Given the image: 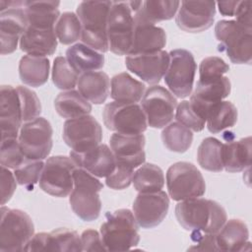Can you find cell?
Masks as SVG:
<instances>
[{
	"mask_svg": "<svg viewBox=\"0 0 252 252\" xmlns=\"http://www.w3.org/2000/svg\"><path fill=\"white\" fill-rule=\"evenodd\" d=\"M166 187L173 201L201 197L206 192V183L200 170L191 162L178 161L166 171Z\"/></svg>",
	"mask_w": 252,
	"mask_h": 252,
	"instance_id": "ba28073f",
	"label": "cell"
},
{
	"mask_svg": "<svg viewBox=\"0 0 252 252\" xmlns=\"http://www.w3.org/2000/svg\"><path fill=\"white\" fill-rule=\"evenodd\" d=\"M215 35L219 50L225 52L234 64H249L252 59V29L235 20H221L216 24Z\"/></svg>",
	"mask_w": 252,
	"mask_h": 252,
	"instance_id": "5b68a950",
	"label": "cell"
},
{
	"mask_svg": "<svg viewBox=\"0 0 252 252\" xmlns=\"http://www.w3.org/2000/svg\"><path fill=\"white\" fill-rule=\"evenodd\" d=\"M28 28V19L23 7H11L0 14L1 54L13 53Z\"/></svg>",
	"mask_w": 252,
	"mask_h": 252,
	"instance_id": "7402d4cb",
	"label": "cell"
},
{
	"mask_svg": "<svg viewBox=\"0 0 252 252\" xmlns=\"http://www.w3.org/2000/svg\"><path fill=\"white\" fill-rule=\"evenodd\" d=\"M222 143L214 137L205 138L197 150L199 165L208 171L220 172L223 169L221 158Z\"/></svg>",
	"mask_w": 252,
	"mask_h": 252,
	"instance_id": "8d00e7d4",
	"label": "cell"
},
{
	"mask_svg": "<svg viewBox=\"0 0 252 252\" xmlns=\"http://www.w3.org/2000/svg\"><path fill=\"white\" fill-rule=\"evenodd\" d=\"M169 209L168 195L162 191L139 193L133 203V214L142 228H153L166 217Z\"/></svg>",
	"mask_w": 252,
	"mask_h": 252,
	"instance_id": "9a60e30c",
	"label": "cell"
},
{
	"mask_svg": "<svg viewBox=\"0 0 252 252\" xmlns=\"http://www.w3.org/2000/svg\"><path fill=\"white\" fill-rule=\"evenodd\" d=\"M102 118L107 129L120 134H143L148 126L144 110L138 103L119 101L106 103Z\"/></svg>",
	"mask_w": 252,
	"mask_h": 252,
	"instance_id": "9c48e42d",
	"label": "cell"
},
{
	"mask_svg": "<svg viewBox=\"0 0 252 252\" xmlns=\"http://www.w3.org/2000/svg\"><path fill=\"white\" fill-rule=\"evenodd\" d=\"M16 90L20 97L24 123L39 117L41 113V103L37 94L24 86H17Z\"/></svg>",
	"mask_w": 252,
	"mask_h": 252,
	"instance_id": "ee69618b",
	"label": "cell"
},
{
	"mask_svg": "<svg viewBox=\"0 0 252 252\" xmlns=\"http://www.w3.org/2000/svg\"><path fill=\"white\" fill-rule=\"evenodd\" d=\"M111 4L112 1H83L76 10L82 25V42L101 53L109 50L106 26Z\"/></svg>",
	"mask_w": 252,
	"mask_h": 252,
	"instance_id": "7a4b0ae2",
	"label": "cell"
},
{
	"mask_svg": "<svg viewBox=\"0 0 252 252\" xmlns=\"http://www.w3.org/2000/svg\"><path fill=\"white\" fill-rule=\"evenodd\" d=\"M238 112L236 106L227 100H221L211 105L206 115L208 130L217 134L227 128L233 127L237 122Z\"/></svg>",
	"mask_w": 252,
	"mask_h": 252,
	"instance_id": "d6a6232c",
	"label": "cell"
},
{
	"mask_svg": "<svg viewBox=\"0 0 252 252\" xmlns=\"http://www.w3.org/2000/svg\"><path fill=\"white\" fill-rule=\"evenodd\" d=\"M82 25L78 16L73 12H64L55 25V34L58 41L69 45L81 38Z\"/></svg>",
	"mask_w": 252,
	"mask_h": 252,
	"instance_id": "f35d334b",
	"label": "cell"
},
{
	"mask_svg": "<svg viewBox=\"0 0 252 252\" xmlns=\"http://www.w3.org/2000/svg\"><path fill=\"white\" fill-rule=\"evenodd\" d=\"M0 251H25L34 235L32 218L24 211L1 206Z\"/></svg>",
	"mask_w": 252,
	"mask_h": 252,
	"instance_id": "8992f818",
	"label": "cell"
},
{
	"mask_svg": "<svg viewBox=\"0 0 252 252\" xmlns=\"http://www.w3.org/2000/svg\"><path fill=\"white\" fill-rule=\"evenodd\" d=\"M20 97L16 88L1 86L0 90V126L2 138H18L23 125Z\"/></svg>",
	"mask_w": 252,
	"mask_h": 252,
	"instance_id": "44dd1931",
	"label": "cell"
},
{
	"mask_svg": "<svg viewBox=\"0 0 252 252\" xmlns=\"http://www.w3.org/2000/svg\"><path fill=\"white\" fill-rule=\"evenodd\" d=\"M175 119L194 132L202 131L206 125V119L192 106L189 100H182L177 104Z\"/></svg>",
	"mask_w": 252,
	"mask_h": 252,
	"instance_id": "7bdbcfd3",
	"label": "cell"
},
{
	"mask_svg": "<svg viewBox=\"0 0 252 252\" xmlns=\"http://www.w3.org/2000/svg\"><path fill=\"white\" fill-rule=\"evenodd\" d=\"M25 251H83L79 233L70 228H56L50 232L34 234L26 246Z\"/></svg>",
	"mask_w": 252,
	"mask_h": 252,
	"instance_id": "ac0fdd59",
	"label": "cell"
},
{
	"mask_svg": "<svg viewBox=\"0 0 252 252\" xmlns=\"http://www.w3.org/2000/svg\"><path fill=\"white\" fill-rule=\"evenodd\" d=\"M50 62L47 57L24 55L19 62L21 81L30 87L38 88L44 85L49 76Z\"/></svg>",
	"mask_w": 252,
	"mask_h": 252,
	"instance_id": "1f68e13d",
	"label": "cell"
},
{
	"mask_svg": "<svg viewBox=\"0 0 252 252\" xmlns=\"http://www.w3.org/2000/svg\"><path fill=\"white\" fill-rule=\"evenodd\" d=\"M169 62V53L164 50L144 54H128L125 58L127 69L152 86L159 83L168 69Z\"/></svg>",
	"mask_w": 252,
	"mask_h": 252,
	"instance_id": "e0dca14e",
	"label": "cell"
},
{
	"mask_svg": "<svg viewBox=\"0 0 252 252\" xmlns=\"http://www.w3.org/2000/svg\"><path fill=\"white\" fill-rule=\"evenodd\" d=\"M70 158L78 167L84 168L95 177H106L115 168L116 161L110 148L105 144L83 152H70Z\"/></svg>",
	"mask_w": 252,
	"mask_h": 252,
	"instance_id": "603a6c76",
	"label": "cell"
},
{
	"mask_svg": "<svg viewBox=\"0 0 252 252\" xmlns=\"http://www.w3.org/2000/svg\"><path fill=\"white\" fill-rule=\"evenodd\" d=\"M132 46L129 54L153 53L162 50L166 44L164 30L135 17Z\"/></svg>",
	"mask_w": 252,
	"mask_h": 252,
	"instance_id": "cb8c5ba5",
	"label": "cell"
},
{
	"mask_svg": "<svg viewBox=\"0 0 252 252\" xmlns=\"http://www.w3.org/2000/svg\"><path fill=\"white\" fill-rule=\"evenodd\" d=\"M1 205H5L13 196L16 187L17 180L14 172H11L9 168L1 165Z\"/></svg>",
	"mask_w": 252,
	"mask_h": 252,
	"instance_id": "7dc6e473",
	"label": "cell"
},
{
	"mask_svg": "<svg viewBox=\"0 0 252 252\" xmlns=\"http://www.w3.org/2000/svg\"><path fill=\"white\" fill-rule=\"evenodd\" d=\"M251 5L250 0L239 1L234 16L236 17V22L242 26L252 29V19H251Z\"/></svg>",
	"mask_w": 252,
	"mask_h": 252,
	"instance_id": "f907efd6",
	"label": "cell"
},
{
	"mask_svg": "<svg viewBox=\"0 0 252 252\" xmlns=\"http://www.w3.org/2000/svg\"><path fill=\"white\" fill-rule=\"evenodd\" d=\"M76 167L71 158L65 156L48 158L38 181L40 189L54 197H67L74 187L73 172Z\"/></svg>",
	"mask_w": 252,
	"mask_h": 252,
	"instance_id": "30bf717a",
	"label": "cell"
},
{
	"mask_svg": "<svg viewBox=\"0 0 252 252\" xmlns=\"http://www.w3.org/2000/svg\"><path fill=\"white\" fill-rule=\"evenodd\" d=\"M218 251H243L250 247L249 230L244 221L238 219L226 220L215 234Z\"/></svg>",
	"mask_w": 252,
	"mask_h": 252,
	"instance_id": "484cf974",
	"label": "cell"
},
{
	"mask_svg": "<svg viewBox=\"0 0 252 252\" xmlns=\"http://www.w3.org/2000/svg\"><path fill=\"white\" fill-rule=\"evenodd\" d=\"M80 75L72 68L66 57L57 56L53 61L51 79L55 87L63 91L73 90Z\"/></svg>",
	"mask_w": 252,
	"mask_h": 252,
	"instance_id": "ab89813d",
	"label": "cell"
},
{
	"mask_svg": "<svg viewBox=\"0 0 252 252\" xmlns=\"http://www.w3.org/2000/svg\"><path fill=\"white\" fill-rule=\"evenodd\" d=\"M169 57V66L163 76L164 83L177 97H187L193 90L197 70L195 58L189 50L183 48L171 50Z\"/></svg>",
	"mask_w": 252,
	"mask_h": 252,
	"instance_id": "8fae6325",
	"label": "cell"
},
{
	"mask_svg": "<svg viewBox=\"0 0 252 252\" xmlns=\"http://www.w3.org/2000/svg\"><path fill=\"white\" fill-rule=\"evenodd\" d=\"M138 226L134 214L128 209L107 212L100 226L106 251H126L137 246L140 241Z\"/></svg>",
	"mask_w": 252,
	"mask_h": 252,
	"instance_id": "3957f363",
	"label": "cell"
},
{
	"mask_svg": "<svg viewBox=\"0 0 252 252\" xmlns=\"http://www.w3.org/2000/svg\"><path fill=\"white\" fill-rule=\"evenodd\" d=\"M59 1H24L28 26L37 29H55L60 17Z\"/></svg>",
	"mask_w": 252,
	"mask_h": 252,
	"instance_id": "f1b7e54d",
	"label": "cell"
},
{
	"mask_svg": "<svg viewBox=\"0 0 252 252\" xmlns=\"http://www.w3.org/2000/svg\"><path fill=\"white\" fill-rule=\"evenodd\" d=\"M175 217L185 230L211 234L217 233L227 220L220 204L200 197L180 201L175 206Z\"/></svg>",
	"mask_w": 252,
	"mask_h": 252,
	"instance_id": "6da1fadb",
	"label": "cell"
},
{
	"mask_svg": "<svg viewBox=\"0 0 252 252\" xmlns=\"http://www.w3.org/2000/svg\"><path fill=\"white\" fill-rule=\"evenodd\" d=\"M66 58L79 75L97 71L104 66V55L83 42L71 45L66 50Z\"/></svg>",
	"mask_w": 252,
	"mask_h": 252,
	"instance_id": "f546056e",
	"label": "cell"
},
{
	"mask_svg": "<svg viewBox=\"0 0 252 252\" xmlns=\"http://www.w3.org/2000/svg\"><path fill=\"white\" fill-rule=\"evenodd\" d=\"M135 13L128 1L112 2L107 19L106 33L111 52L117 55H128L132 46Z\"/></svg>",
	"mask_w": 252,
	"mask_h": 252,
	"instance_id": "52a82bcc",
	"label": "cell"
},
{
	"mask_svg": "<svg viewBox=\"0 0 252 252\" xmlns=\"http://www.w3.org/2000/svg\"><path fill=\"white\" fill-rule=\"evenodd\" d=\"M145 144L146 139L143 134L130 135L114 133L109 139L110 150L114 155L116 163L129 166L133 169L146 161Z\"/></svg>",
	"mask_w": 252,
	"mask_h": 252,
	"instance_id": "ffe728a7",
	"label": "cell"
},
{
	"mask_svg": "<svg viewBox=\"0 0 252 252\" xmlns=\"http://www.w3.org/2000/svg\"><path fill=\"white\" fill-rule=\"evenodd\" d=\"M145 92V84L134 79L127 72L116 74L111 78L110 97L114 101L136 103L142 99Z\"/></svg>",
	"mask_w": 252,
	"mask_h": 252,
	"instance_id": "4dcf8cb0",
	"label": "cell"
},
{
	"mask_svg": "<svg viewBox=\"0 0 252 252\" xmlns=\"http://www.w3.org/2000/svg\"><path fill=\"white\" fill-rule=\"evenodd\" d=\"M231 91V83L225 76L199 79L194 92L190 94V103L206 119L208 108L227 97Z\"/></svg>",
	"mask_w": 252,
	"mask_h": 252,
	"instance_id": "d6986e66",
	"label": "cell"
},
{
	"mask_svg": "<svg viewBox=\"0 0 252 252\" xmlns=\"http://www.w3.org/2000/svg\"><path fill=\"white\" fill-rule=\"evenodd\" d=\"M77 87L78 92L87 100L94 104H101L109 94L110 80L103 71L87 72L80 75Z\"/></svg>",
	"mask_w": 252,
	"mask_h": 252,
	"instance_id": "83f0119b",
	"label": "cell"
},
{
	"mask_svg": "<svg viewBox=\"0 0 252 252\" xmlns=\"http://www.w3.org/2000/svg\"><path fill=\"white\" fill-rule=\"evenodd\" d=\"M229 71L228 64L219 56H209L204 58L199 66L200 79L217 78L223 76Z\"/></svg>",
	"mask_w": 252,
	"mask_h": 252,
	"instance_id": "f6af8a7d",
	"label": "cell"
},
{
	"mask_svg": "<svg viewBox=\"0 0 252 252\" xmlns=\"http://www.w3.org/2000/svg\"><path fill=\"white\" fill-rule=\"evenodd\" d=\"M132 182L139 193L157 192L164 185L162 169L154 163H143L133 174Z\"/></svg>",
	"mask_w": 252,
	"mask_h": 252,
	"instance_id": "d590c367",
	"label": "cell"
},
{
	"mask_svg": "<svg viewBox=\"0 0 252 252\" xmlns=\"http://www.w3.org/2000/svg\"><path fill=\"white\" fill-rule=\"evenodd\" d=\"M73 180L74 187L69 195L71 209L85 221L96 220L101 211L99 192L103 184L95 176L78 166L73 172Z\"/></svg>",
	"mask_w": 252,
	"mask_h": 252,
	"instance_id": "277c9868",
	"label": "cell"
},
{
	"mask_svg": "<svg viewBox=\"0 0 252 252\" xmlns=\"http://www.w3.org/2000/svg\"><path fill=\"white\" fill-rule=\"evenodd\" d=\"M63 140L72 151L83 153L100 144L102 128L92 115L67 119L63 125Z\"/></svg>",
	"mask_w": 252,
	"mask_h": 252,
	"instance_id": "4fadbf2b",
	"label": "cell"
},
{
	"mask_svg": "<svg viewBox=\"0 0 252 252\" xmlns=\"http://www.w3.org/2000/svg\"><path fill=\"white\" fill-rule=\"evenodd\" d=\"M57 41L55 29H37L28 26L20 39L19 46L29 55L46 57L54 54Z\"/></svg>",
	"mask_w": 252,
	"mask_h": 252,
	"instance_id": "d4e9b609",
	"label": "cell"
},
{
	"mask_svg": "<svg viewBox=\"0 0 252 252\" xmlns=\"http://www.w3.org/2000/svg\"><path fill=\"white\" fill-rule=\"evenodd\" d=\"M238 3L239 1H220L216 4L218 5L219 11L222 16L233 17Z\"/></svg>",
	"mask_w": 252,
	"mask_h": 252,
	"instance_id": "816d5d0a",
	"label": "cell"
},
{
	"mask_svg": "<svg viewBox=\"0 0 252 252\" xmlns=\"http://www.w3.org/2000/svg\"><path fill=\"white\" fill-rule=\"evenodd\" d=\"M141 106L152 128L165 127L173 119L177 100L165 88L154 85L148 88L142 97Z\"/></svg>",
	"mask_w": 252,
	"mask_h": 252,
	"instance_id": "5bb4252c",
	"label": "cell"
},
{
	"mask_svg": "<svg viewBox=\"0 0 252 252\" xmlns=\"http://www.w3.org/2000/svg\"><path fill=\"white\" fill-rule=\"evenodd\" d=\"M251 137L238 141L222 143L221 158L223 168L227 172H240L251 164Z\"/></svg>",
	"mask_w": 252,
	"mask_h": 252,
	"instance_id": "4316f807",
	"label": "cell"
},
{
	"mask_svg": "<svg viewBox=\"0 0 252 252\" xmlns=\"http://www.w3.org/2000/svg\"><path fill=\"white\" fill-rule=\"evenodd\" d=\"M161 141L170 152L185 153L192 145L193 133L190 129L175 121L167 124L161 132Z\"/></svg>",
	"mask_w": 252,
	"mask_h": 252,
	"instance_id": "74e56055",
	"label": "cell"
},
{
	"mask_svg": "<svg viewBox=\"0 0 252 252\" xmlns=\"http://www.w3.org/2000/svg\"><path fill=\"white\" fill-rule=\"evenodd\" d=\"M26 160L18 138H2L0 148V163L9 169H16Z\"/></svg>",
	"mask_w": 252,
	"mask_h": 252,
	"instance_id": "b9f144b4",
	"label": "cell"
},
{
	"mask_svg": "<svg viewBox=\"0 0 252 252\" xmlns=\"http://www.w3.org/2000/svg\"><path fill=\"white\" fill-rule=\"evenodd\" d=\"M83 251H106L100 234L94 229H86L81 234Z\"/></svg>",
	"mask_w": 252,
	"mask_h": 252,
	"instance_id": "681fc988",
	"label": "cell"
},
{
	"mask_svg": "<svg viewBox=\"0 0 252 252\" xmlns=\"http://www.w3.org/2000/svg\"><path fill=\"white\" fill-rule=\"evenodd\" d=\"M44 162L42 160H26L16 169H14V175L17 183L26 187L28 190H32L34 185L39 181Z\"/></svg>",
	"mask_w": 252,
	"mask_h": 252,
	"instance_id": "60d3db41",
	"label": "cell"
},
{
	"mask_svg": "<svg viewBox=\"0 0 252 252\" xmlns=\"http://www.w3.org/2000/svg\"><path fill=\"white\" fill-rule=\"evenodd\" d=\"M180 1L167 0H148L143 1L142 7L135 13V17L150 23L157 24L162 21L171 20L178 11Z\"/></svg>",
	"mask_w": 252,
	"mask_h": 252,
	"instance_id": "e575fe53",
	"label": "cell"
},
{
	"mask_svg": "<svg viewBox=\"0 0 252 252\" xmlns=\"http://www.w3.org/2000/svg\"><path fill=\"white\" fill-rule=\"evenodd\" d=\"M53 129L50 122L44 117H37L25 122L19 133L21 150L28 159L42 160L51 152Z\"/></svg>",
	"mask_w": 252,
	"mask_h": 252,
	"instance_id": "7c38bea8",
	"label": "cell"
},
{
	"mask_svg": "<svg viewBox=\"0 0 252 252\" xmlns=\"http://www.w3.org/2000/svg\"><path fill=\"white\" fill-rule=\"evenodd\" d=\"M134 174V169L116 163L114 170L105 177V184L114 190H122L130 186L132 183V177Z\"/></svg>",
	"mask_w": 252,
	"mask_h": 252,
	"instance_id": "bcb514c9",
	"label": "cell"
},
{
	"mask_svg": "<svg viewBox=\"0 0 252 252\" xmlns=\"http://www.w3.org/2000/svg\"><path fill=\"white\" fill-rule=\"evenodd\" d=\"M216 234V233H215ZM215 234L202 233V232H192L191 239L195 242L188 248V250L197 251H218L216 245Z\"/></svg>",
	"mask_w": 252,
	"mask_h": 252,
	"instance_id": "c3c4849f",
	"label": "cell"
},
{
	"mask_svg": "<svg viewBox=\"0 0 252 252\" xmlns=\"http://www.w3.org/2000/svg\"><path fill=\"white\" fill-rule=\"evenodd\" d=\"M54 107L60 116L67 119L89 115L92 111L90 101L74 90L58 94L54 100Z\"/></svg>",
	"mask_w": 252,
	"mask_h": 252,
	"instance_id": "836d02e7",
	"label": "cell"
},
{
	"mask_svg": "<svg viewBox=\"0 0 252 252\" xmlns=\"http://www.w3.org/2000/svg\"><path fill=\"white\" fill-rule=\"evenodd\" d=\"M215 15L214 1H182L175 16V23L186 32H201L212 27Z\"/></svg>",
	"mask_w": 252,
	"mask_h": 252,
	"instance_id": "2e32d148",
	"label": "cell"
}]
</instances>
